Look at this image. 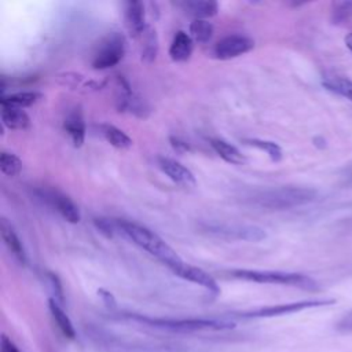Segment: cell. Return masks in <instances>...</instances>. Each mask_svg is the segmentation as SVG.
<instances>
[{"instance_id":"9a60e30c","label":"cell","mask_w":352,"mask_h":352,"mask_svg":"<svg viewBox=\"0 0 352 352\" xmlns=\"http://www.w3.org/2000/svg\"><path fill=\"white\" fill-rule=\"evenodd\" d=\"M194 48V40L190 34H187L183 30L176 32V34L172 38L170 47H169V56L175 62H186L190 59Z\"/></svg>"},{"instance_id":"5b68a950","label":"cell","mask_w":352,"mask_h":352,"mask_svg":"<svg viewBox=\"0 0 352 352\" xmlns=\"http://www.w3.org/2000/svg\"><path fill=\"white\" fill-rule=\"evenodd\" d=\"M336 304L334 298H315V300H301V301H293V302H286V304H278V305H268V307H261L253 311L242 312L239 316L246 318V319H253V318H275V316H283L289 314H296L301 312L304 309L309 308H319V307H327Z\"/></svg>"},{"instance_id":"ba28073f","label":"cell","mask_w":352,"mask_h":352,"mask_svg":"<svg viewBox=\"0 0 352 352\" xmlns=\"http://www.w3.org/2000/svg\"><path fill=\"white\" fill-rule=\"evenodd\" d=\"M38 197L45 201L51 208H54L66 221L77 224L81 220V213L78 206L72 201L70 197L62 191L54 188H41L37 191Z\"/></svg>"},{"instance_id":"cb8c5ba5","label":"cell","mask_w":352,"mask_h":352,"mask_svg":"<svg viewBox=\"0 0 352 352\" xmlns=\"http://www.w3.org/2000/svg\"><path fill=\"white\" fill-rule=\"evenodd\" d=\"M0 169L6 176H16L22 170V161L18 155L8 151H1L0 154Z\"/></svg>"},{"instance_id":"44dd1931","label":"cell","mask_w":352,"mask_h":352,"mask_svg":"<svg viewBox=\"0 0 352 352\" xmlns=\"http://www.w3.org/2000/svg\"><path fill=\"white\" fill-rule=\"evenodd\" d=\"M41 98H43V94L37 91H23V92H16L11 95H1L0 104H8L18 109H25L37 103Z\"/></svg>"},{"instance_id":"8fae6325","label":"cell","mask_w":352,"mask_h":352,"mask_svg":"<svg viewBox=\"0 0 352 352\" xmlns=\"http://www.w3.org/2000/svg\"><path fill=\"white\" fill-rule=\"evenodd\" d=\"M157 164H158L160 169L175 183L182 184L184 187L195 186V177H194L192 172L188 168H186L183 164H180L179 161H176L170 157L158 155Z\"/></svg>"},{"instance_id":"8992f818","label":"cell","mask_w":352,"mask_h":352,"mask_svg":"<svg viewBox=\"0 0 352 352\" xmlns=\"http://www.w3.org/2000/svg\"><path fill=\"white\" fill-rule=\"evenodd\" d=\"M202 230L209 235L223 239H236L258 242L265 238V231L258 226L252 224H228V223H206Z\"/></svg>"},{"instance_id":"e0dca14e","label":"cell","mask_w":352,"mask_h":352,"mask_svg":"<svg viewBox=\"0 0 352 352\" xmlns=\"http://www.w3.org/2000/svg\"><path fill=\"white\" fill-rule=\"evenodd\" d=\"M1 107V122L6 128L14 131H23L29 128L30 118L23 109H18L8 104H0Z\"/></svg>"},{"instance_id":"2e32d148","label":"cell","mask_w":352,"mask_h":352,"mask_svg":"<svg viewBox=\"0 0 352 352\" xmlns=\"http://www.w3.org/2000/svg\"><path fill=\"white\" fill-rule=\"evenodd\" d=\"M194 19L212 18L219 11V4L213 0H187L177 3Z\"/></svg>"},{"instance_id":"f546056e","label":"cell","mask_w":352,"mask_h":352,"mask_svg":"<svg viewBox=\"0 0 352 352\" xmlns=\"http://www.w3.org/2000/svg\"><path fill=\"white\" fill-rule=\"evenodd\" d=\"M338 330L341 331H351L352 330V311H349L337 324Z\"/></svg>"},{"instance_id":"4dcf8cb0","label":"cell","mask_w":352,"mask_h":352,"mask_svg":"<svg viewBox=\"0 0 352 352\" xmlns=\"http://www.w3.org/2000/svg\"><path fill=\"white\" fill-rule=\"evenodd\" d=\"M1 351L3 352H19L18 348L14 345V342L11 340H8L7 336L1 337Z\"/></svg>"},{"instance_id":"52a82bcc","label":"cell","mask_w":352,"mask_h":352,"mask_svg":"<svg viewBox=\"0 0 352 352\" xmlns=\"http://www.w3.org/2000/svg\"><path fill=\"white\" fill-rule=\"evenodd\" d=\"M125 55V40L120 33L104 37L94 54L91 66L95 70L110 69L121 62Z\"/></svg>"},{"instance_id":"277c9868","label":"cell","mask_w":352,"mask_h":352,"mask_svg":"<svg viewBox=\"0 0 352 352\" xmlns=\"http://www.w3.org/2000/svg\"><path fill=\"white\" fill-rule=\"evenodd\" d=\"M230 275L249 282L256 283H268V285H283L293 286L308 292H315L319 289V285L315 279L308 275L297 272H283V271H263V270H232Z\"/></svg>"},{"instance_id":"1f68e13d","label":"cell","mask_w":352,"mask_h":352,"mask_svg":"<svg viewBox=\"0 0 352 352\" xmlns=\"http://www.w3.org/2000/svg\"><path fill=\"white\" fill-rule=\"evenodd\" d=\"M170 142H172V146L175 150H177L179 153H183V151H187L188 150V146L187 143L179 140L177 138H170Z\"/></svg>"},{"instance_id":"d4e9b609","label":"cell","mask_w":352,"mask_h":352,"mask_svg":"<svg viewBox=\"0 0 352 352\" xmlns=\"http://www.w3.org/2000/svg\"><path fill=\"white\" fill-rule=\"evenodd\" d=\"M143 50H142V59L146 62H151L155 59L158 44H157V36L155 32L147 26V29L143 33Z\"/></svg>"},{"instance_id":"7a4b0ae2","label":"cell","mask_w":352,"mask_h":352,"mask_svg":"<svg viewBox=\"0 0 352 352\" xmlns=\"http://www.w3.org/2000/svg\"><path fill=\"white\" fill-rule=\"evenodd\" d=\"M318 192L308 187L283 186L260 191L253 197V204L271 210H285L307 205L316 199Z\"/></svg>"},{"instance_id":"d6a6232c","label":"cell","mask_w":352,"mask_h":352,"mask_svg":"<svg viewBox=\"0 0 352 352\" xmlns=\"http://www.w3.org/2000/svg\"><path fill=\"white\" fill-rule=\"evenodd\" d=\"M345 45L349 48V51L352 52V33H348L345 36Z\"/></svg>"},{"instance_id":"ffe728a7","label":"cell","mask_w":352,"mask_h":352,"mask_svg":"<svg viewBox=\"0 0 352 352\" xmlns=\"http://www.w3.org/2000/svg\"><path fill=\"white\" fill-rule=\"evenodd\" d=\"M102 136L116 148H129L132 146V139L120 128L111 124H102L99 126Z\"/></svg>"},{"instance_id":"d6986e66","label":"cell","mask_w":352,"mask_h":352,"mask_svg":"<svg viewBox=\"0 0 352 352\" xmlns=\"http://www.w3.org/2000/svg\"><path fill=\"white\" fill-rule=\"evenodd\" d=\"M209 144L212 146V148L214 150V153L223 158L226 162L230 164H235V165H241L245 162V157L242 155V153L232 144H230L228 142L223 140V139H209Z\"/></svg>"},{"instance_id":"4316f807","label":"cell","mask_w":352,"mask_h":352,"mask_svg":"<svg viewBox=\"0 0 352 352\" xmlns=\"http://www.w3.org/2000/svg\"><path fill=\"white\" fill-rule=\"evenodd\" d=\"M47 280L50 285V289L52 292V298L55 301H58L60 305H63L65 302V294H63V287L60 283V279L58 278L56 274L54 272H47Z\"/></svg>"},{"instance_id":"9c48e42d","label":"cell","mask_w":352,"mask_h":352,"mask_svg":"<svg viewBox=\"0 0 352 352\" xmlns=\"http://www.w3.org/2000/svg\"><path fill=\"white\" fill-rule=\"evenodd\" d=\"M254 41L242 34H230L219 40L213 48V56L220 60H228L241 56L253 50Z\"/></svg>"},{"instance_id":"7402d4cb","label":"cell","mask_w":352,"mask_h":352,"mask_svg":"<svg viewBox=\"0 0 352 352\" xmlns=\"http://www.w3.org/2000/svg\"><path fill=\"white\" fill-rule=\"evenodd\" d=\"M322 84L327 91H331V92L352 102V81L351 80H348L345 77L334 76V77L324 78Z\"/></svg>"},{"instance_id":"603a6c76","label":"cell","mask_w":352,"mask_h":352,"mask_svg":"<svg viewBox=\"0 0 352 352\" xmlns=\"http://www.w3.org/2000/svg\"><path fill=\"white\" fill-rule=\"evenodd\" d=\"M190 36L194 41L205 44L213 36V25L206 19H194L190 23Z\"/></svg>"},{"instance_id":"ac0fdd59","label":"cell","mask_w":352,"mask_h":352,"mask_svg":"<svg viewBox=\"0 0 352 352\" xmlns=\"http://www.w3.org/2000/svg\"><path fill=\"white\" fill-rule=\"evenodd\" d=\"M48 308L50 312L52 315V319L55 320L58 329L60 330V333L69 338V340H74L76 338V329L70 320V318L67 316V314L63 311L62 305L55 301L52 297L48 300Z\"/></svg>"},{"instance_id":"484cf974","label":"cell","mask_w":352,"mask_h":352,"mask_svg":"<svg viewBox=\"0 0 352 352\" xmlns=\"http://www.w3.org/2000/svg\"><path fill=\"white\" fill-rule=\"evenodd\" d=\"M243 142H245V144H248V146H253V147H257V148L265 151V153L270 155V158H271L272 161H275V162L282 158V148H280L275 142L263 140V139H256V138H253V139H245Z\"/></svg>"},{"instance_id":"3957f363","label":"cell","mask_w":352,"mask_h":352,"mask_svg":"<svg viewBox=\"0 0 352 352\" xmlns=\"http://www.w3.org/2000/svg\"><path fill=\"white\" fill-rule=\"evenodd\" d=\"M126 318L169 331L190 333L199 330H230L235 327V323L227 319H205V318H188V319H169V318H150L139 314H125Z\"/></svg>"},{"instance_id":"f1b7e54d","label":"cell","mask_w":352,"mask_h":352,"mask_svg":"<svg viewBox=\"0 0 352 352\" xmlns=\"http://www.w3.org/2000/svg\"><path fill=\"white\" fill-rule=\"evenodd\" d=\"M98 296L99 298L102 300V302L109 308V309H114L117 307V301H116V297L111 292L106 290V289H98Z\"/></svg>"},{"instance_id":"5bb4252c","label":"cell","mask_w":352,"mask_h":352,"mask_svg":"<svg viewBox=\"0 0 352 352\" xmlns=\"http://www.w3.org/2000/svg\"><path fill=\"white\" fill-rule=\"evenodd\" d=\"M0 232H1V238L4 245L7 246V249L12 253V256L21 263V264H26V252L25 248L18 236V234L15 232L12 224L6 219L1 217L0 220Z\"/></svg>"},{"instance_id":"4fadbf2b","label":"cell","mask_w":352,"mask_h":352,"mask_svg":"<svg viewBox=\"0 0 352 352\" xmlns=\"http://www.w3.org/2000/svg\"><path fill=\"white\" fill-rule=\"evenodd\" d=\"M63 129L70 136L74 147H81L85 139V122L80 107H74L63 120Z\"/></svg>"},{"instance_id":"83f0119b","label":"cell","mask_w":352,"mask_h":352,"mask_svg":"<svg viewBox=\"0 0 352 352\" xmlns=\"http://www.w3.org/2000/svg\"><path fill=\"white\" fill-rule=\"evenodd\" d=\"M94 224L99 230V232H102L107 238H113L114 230L117 228L116 220H109V219H103V217L94 219Z\"/></svg>"},{"instance_id":"6da1fadb","label":"cell","mask_w":352,"mask_h":352,"mask_svg":"<svg viewBox=\"0 0 352 352\" xmlns=\"http://www.w3.org/2000/svg\"><path fill=\"white\" fill-rule=\"evenodd\" d=\"M116 226H117V230L122 231V234L128 236L133 243H136L138 246L148 252L151 256L160 260L169 270L183 261L177 256V253L160 235H157L150 228L142 224L128 221V220H121V219L116 220Z\"/></svg>"},{"instance_id":"7c38bea8","label":"cell","mask_w":352,"mask_h":352,"mask_svg":"<svg viewBox=\"0 0 352 352\" xmlns=\"http://www.w3.org/2000/svg\"><path fill=\"white\" fill-rule=\"evenodd\" d=\"M124 21L132 37H142L147 29L144 22V6L138 0H128L124 3Z\"/></svg>"},{"instance_id":"30bf717a","label":"cell","mask_w":352,"mask_h":352,"mask_svg":"<svg viewBox=\"0 0 352 352\" xmlns=\"http://www.w3.org/2000/svg\"><path fill=\"white\" fill-rule=\"evenodd\" d=\"M170 271L176 276H179L184 280H188V282L202 286L212 294L220 293V287H219L217 282L213 279V276H210L208 272H205L204 270H201L198 267H194L191 264H186L184 261H182V263L176 264L173 268H170Z\"/></svg>"}]
</instances>
